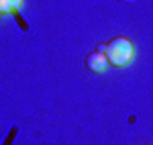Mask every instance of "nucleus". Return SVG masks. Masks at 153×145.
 Returning a JSON list of instances; mask_svg holds the SVG:
<instances>
[{
	"instance_id": "f257e3e1",
	"label": "nucleus",
	"mask_w": 153,
	"mask_h": 145,
	"mask_svg": "<svg viewBox=\"0 0 153 145\" xmlns=\"http://www.w3.org/2000/svg\"><path fill=\"white\" fill-rule=\"evenodd\" d=\"M106 59L114 68H127L135 59V45L129 37H114L106 43Z\"/></svg>"
},
{
	"instance_id": "f03ea898",
	"label": "nucleus",
	"mask_w": 153,
	"mask_h": 145,
	"mask_svg": "<svg viewBox=\"0 0 153 145\" xmlns=\"http://www.w3.org/2000/svg\"><path fill=\"white\" fill-rule=\"evenodd\" d=\"M110 63L106 59V53H100V51H92L88 57H86V68L90 70V72L94 74H102L106 72V68H108Z\"/></svg>"
},
{
	"instance_id": "7ed1b4c3",
	"label": "nucleus",
	"mask_w": 153,
	"mask_h": 145,
	"mask_svg": "<svg viewBox=\"0 0 153 145\" xmlns=\"http://www.w3.org/2000/svg\"><path fill=\"white\" fill-rule=\"evenodd\" d=\"M23 6V0H0V14H14Z\"/></svg>"
},
{
	"instance_id": "20e7f679",
	"label": "nucleus",
	"mask_w": 153,
	"mask_h": 145,
	"mask_svg": "<svg viewBox=\"0 0 153 145\" xmlns=\"http://www.w3.org/2000/svg\"><path fill=\"white\" fill-rule=\"evenodd\" d=\"M16 131H19V127H12L10 131H8V137H6V143L4 145H10L14 141V137H16Z\"/></svg>"
},
{
	"instance_id": "39448f33",
	"label": "nucleus",
	"mask_w": 153,
	"mask_h": 145,
	"mask_svg": "<svg viewBox=\"0 0 153 145\" xmlns=\"http://www.w3.org/2000/svg\"><path fill=\"white\" fill-rule=\"evenodd\" d=\"M0 16H2V14H0Z\"/></svg>"
}]
</instances>
